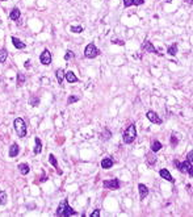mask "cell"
Returning a JSON list of instances; mask_svg holds the SVG:
<instances>
[{
	"mask_svg": "<svg viewBox=\"0 0 193 217\" xmlns=\"http://www.w3.org/2000/svg\"><path fill=\"white\" fill-rule=\"evenodd\" d=\"M76 212L72 209L69 205V201L67 200H63L59 204L58 209H56V216H62V217H69V216H76Z\"/></svg>",
	"mask_w": 193,
	"mask_h": 217,
	"instance_id": "cell-1",
	"label": "cell"
},
{
	"mask_svg": "<svg viewBox=\"0 0 193 217\" xmlns=\"http://www.w3.org/2000/svg\"><path fill=\"white\" fill-rule=\"evenodd\" d=\"M135 137H137V128L134 124H130L125 129L124 134H122V140H124L125 143H133Z\"/></svg>",
	"mask_w": 193,
	"mask_h": 217,
	"instance_id": "cell-2",
	"label": "cell"
},
{
	"mask_svg": "<svg viewBox=\"0 0 193 217\" xmlns=\"http://www.w3.org/2000/svg\"><path fill=\"white\" fill-rule=\"evenodd\" d=\"M15 125V130L19 137H25L26 136V125H25V121L21 117H17L13 122Z\"/></svg>",
	"mask_w": 193,
	"mask_h": 217,
	"instance_id": "cell-3",
	"label": "cell"
},
{
	"mask_svg": "<svg viewBox=\"0 0 193 217\" xmlns=\"http://www.w3.org/2000/svg\"><path fill=\"white\" fill-rule=\"evenodd\" d=\"M175 163V166L179 168V170L181 171L183 174H187V172H189V175L192 176L193 175V170H192V163H190L189 161H185V162H179V161H175L173 162Z\"/></svg>",
	"mask_w": 193,
	"mask_h": 217,
	"instance_id": "cell-4",
	"label": "cell"
},
{
	"mask_svg": "<svg viewBox=\"0 0 193 217\" xmlns=\"http://www.w3.org/2000/svg\"><path fill=\"white\" fill-rule=\"evenodd\" d=\"M100 54V50L97 49L96 46H95L93 43H88L87 46H85V50H84V55H85V58H88V59H93V58H96L97 55Z\"/></svg>",
	"mask_w": 193,
	"mask_h": 217,
	"instance_id": "cell-5",
	"label": "cell"
},
{
	"mask_svg": "<svg viewBox=\"0 0 193 217\" xmlns=\"http://www.w3.org/2000/svg\"><path fill=\"white\" fill-rule=\"evenodd\" d=\"M141 49L143 50V51H146V53H153V54H158V55H160L162 57L163 54L162 53H159L158 50L155 49V47H154V45L151 42H150V41H145L143 43H142V46H141Z\"/></svg>",
	"mask_w": 193,
	"mask_h": 217,
	"instance_id": "cell-6",
	"label": "cell"
},
{
	"mask_svg": "<svg viewBox=\"0 0 193 217\" xmlns=\"http://www.w3.org/2000/svg\"><path fill=\"white\" fill-rule=\"evenodd\" d=\"M103 186L104 188L108 189H118L121 187V183H120L118 179H109V180H104Z\"/></svg>",
	"mask_w": 193,
	"mask_h": 217,
	"instance_id": "cell-7",
	"label": "cell"
},
{
	"mask_svg": "<svg viewBox=\"0 0 193 217\" xmlns=\"http://www.w3.org/2000/svg\"><path fill=\"white\" fill-rule=\"evenodd\" d=\"M40 61L42 65L47 66L51 63V53L49 51V49H45L42 53H41V57H40Z\"/></svg>",
	"mask_w": 193,
	"mask_h": 217,
	"instance_id": "cell-8",
	"label": "cell"
},
{
	"mask_svg": "<svg viewBox=\"0 0 193 217\" xmlns=\"http://www.w3.org/2000/svg\"><path fill=\"white\" fill-rule=\"evenodd\" d=\"M146 117L149 118L151 122H154V124H158V125L162 124V118L159 117V116L156 115L154 111H149V112H147V113H146Z\"/></svg>",
	"mask_w": 193,
	"mask_h": 217,
	"instance_id": "cell-9",
	"label": "cell"
},
{
	"mask_svg": "<svg viewBox=\"0 0 193 217\" xmlns=\"http://www.w3.org/2000/svg\"><path fill=\"white\" fill-rule=\"evenodd\" d=\"M160 176L163 178V179H165V180H168L169 183H175V179L172 178V175L169 174V171L168 170H165V168H163V170H160Z\"/></svg>",
	"mask_w": 193,
	"mask_h": 217,
	"instance_id": "cell-10",
	"label": "cell"
},
{
	"mask_svg": "<svg viewBox=\"0 0 193 217\" xmlns=\"http://www.w3.org/2000/svg\"><path fill=\"white\" fill-rule=\"evenodd\" d=\"M20 153V147L17 143H12L9 147V157L11 158H15V157H17Z\"/></svg>",
	"mask_w": 193,
	"mask_h": 217,
	"instance_id": "cell-11",
	"label": "cell"
},
{
	"mask_svg": "<svg viewBox=\"0 0 193 217\" xmlns=\"http://www.w3.org/2000/svg\"><path fill=\"white\" fill-rule=\"evenodd\" d=\"M113 164H114V162H113L112 158H104L103 161H101V167L104 168V170H108V168H112Z\"/></svg>",
	"mask_w": 193,
	"mask_h": 217,
	"instance_id": "cell-12",
	"label": "cell"
},
{
	"mask_svg": "<svg viewBox=\"0 0 193 217\" xmlns=\"http://www.w3.org/2000/svg\"><path fill=\"white\" fill-rule=\"evenodd\" d=\"M138 189H139V196H141V199L143 200L145 197H146L147 195H149V188H147L145 184H142L141 183L139 186H138Z\"/></svg>",
	"mask_w": 193,
	"mask_h": 217,
	"instance_id": "cell-13",
	"label": "cell"
},
{
	"mask_svg": "<svg viewBox=\"0 0 193 217\" xmlns=\"http://www.w3.org/2000/svg\"><path fill=\"white\" fill-rule=\"evenodd\" d=\"M65 76H66V79H67V82H69V83H76V82L79 80V79H78V76H76V75H75L72 71L66 72V74H65Z\"/></svg>",
	"mask_w": 193,
	"mask_h": 217,
	"instance_id": "cell-14",
	"label": "cell"
},
{
	"mask_svg": "<svg viewBox=\"0 0 193 217\" xmlns=\"http://www.w3.org/2000/svg\"><path fill=\"white\" fill-rule=\"evenodd\" d=\"M65 70L63 68H58L56 70V72H55V75H56V80H58V83L59 84H63V79H65Z\"/></svg>",
	"mask_w": 193,
	"mask_h": 217,
	"instance_id": "cell-15",
	"label": "cell"
},
{
	"mask_svg": "<svg viewBox=\"0 0 193 217\" xmlns=\"http://www.w3.org/2000/svg\"><path fill=\"white\" fill-rule=\"evenodd\" d=\"M12 40V43H13V46L16 47V49H25V43L22 42V41H20L19 38H16V37H12L11 38Z\"/></svg>",
	"mask_w": 193,
	"mask_h": 217,
	"instance_id": "cell-16",
	"label": "cell"
},
{
	"mask_svg": "<svg viewBox=\"0 0 193 217\" xmlns=\"http://www.w3.org/2000/svg\"><path fill=\"white\" fill-rule=\"evenodd\" d=\"M146 158H147V163H149L150 166L155 164V162H156V157H155V154H154V151L147 153V154H146Z\"/></svg>",
	"mask_w": 193,
	"mask_h": 217,
	"instance_id": "cell-17",
	"label": "cell"
},
{
	"mask_svg": "<svg viewBox=\"0 0 193 217\" xmlns=\"http://www.w3.org/2000/svg\"><path fill=\"white\" fill-rule=\"evenodd\" d=\"M36 146H34V154H40L41 151H42V142H41V140L38 138V137H36Z\"/></svg>",
	"mask_w": 193,
	"mask_h": 217,
	"instance_id": "cell-18",
	"label": "cell"
},
{
	"mask_svg": "<svg viewBox=\"0 0 193 217\" xmlns=\"http://www.w3.org/2000/svg\"><path fill=\"white\" fill-rule=\"evenodd\" d=\"M167 53H168L169 55L175 57L176 54H178V45H176V43H173V45L168 46V47H167Z\"/></svg>",
	"mask_w": 193,
	"mask_h": 217,
	"instance_id": "cell-19",
	"label": "cell"
},
{
	"mask_svg": "<svg viewBox=\"0 0 193 217\" xmlns=\"http://www.w3.org/2000/svg\"><path fill=\"white\" fill-rule=\"evenodd\" d=\"M19 170H20V172H21L22 175H26V174H29L30 168H29V166L26 163H20L19 164Z\"/></svg>",
	"mask_w": 193,
	"mask_h": 217,
	"instance_id": "cell-20",
	"label": "cell"
},
{
	"mask_svg": "<svg viewBox=\"0 0 193 217\" xmlns=\"http://www.w3.org/2000/svg\"><path fill=\"white\" fill-rule=\"evenodd\" d=\"M9 17L12 20H19L20 19V9L19 8H13L9 13Z\"/></svg>",
	"mask_w": 193,
	"mask_h": 217,
	"instance_id": "cell-21",
	"label": "cell"
},
{
	"mask_svg": "<svg viewBox=\"0 0 193 217\" xmlns=\"http://www.w3.org/2000/svg\"><path fill=\"white\" fill-rule=\"evenodd\" d=\"M160 149H162V143L159 142V141H153V142H151V151L156 153Z\"/></svg>",
	"mask_w": 193,
	"mask_h": 217,
	"instance_id": "cell-22",
	"label": "cell"
},
{
	"mask_svg": "<svg viewBox=\"0 0 193 217\" xmlns=\"http://www.w3.org/2000/svg\"><path fill=\"white\" fill-rule=\"evenodd\" d=\"M7 57H8V51H7V49H0V63L5 62Z\"/></svg>",
	"mask_w": 193,
	"mask_h": 217,
	"instance_id": "cell-23",
	"label": "cell"
},
{
	"mask_svg": "<svg viewBox=\"0 0 193 217\" xmlns=\"http://www.w3.org/2000/svg\"><path fill=\"white\" fill-rule=\"evenodd\" d=\"M17 86H22V84L25 83V75L24 74H21V72H19L17 74Z\"/></svg>",
	"mask_w": 193,
	"mask_h": 217,
	"instance_id": "cell-24",
	"label": "cell"
},
{
	"mask_svg": "<svg viewBox=\"0 0 193 217\" xmlns=\"http://www.w3.org/2000/svg\"><path fill=\"white\" fill-rule=\"evenodd\" d=\"M0 204L1 205L7 204V192L5 191H0Z\"/></svg>",
	"mask_w": 193,
	"mask_h": 217,
	"instance_id": "cell-25",
	"label": "cell"
},
{
	"mask_svg": "<svg viewBox=\"0 0 193 217\" xmlns=\"http://www.w3.org/2000/svg\"><path fill=\"white\" fill-rule=\"evenodd\" d=\"M110 137H112V133H110L108 129H105L103 133H101V140H104V141H108Z\"/></svg>",
	"mask_w": 193,
	"mask_h": 217,
	"instance_id": "cell-26",
	"label": "cell"
},
{
	"mask_svg": "<svg viewBox=\"0 0 193 217\" xmlns=\"http://www.w3.org/2000/svg\"><path fill=\"white\" fill-rule=\"evenodd\" d=\"M49 162H50L51 164H53V166H54L55 168H58V162H56V158L54 157L53 154H50V155H49Z\"/></svg>",
	"mask_w": 193,
	"mask_h": 217,
	"instance_id": "cell-27",
	"label": "cell"
},
{
	"mask_svg": "<svg viewBox=\"0 0 193 217\" xmlns=\"http://www.w3.org/2000/svg\"><path fill=\"white\" fill-rule=\"evenodd\" d=\"M38 103H40V99H38L37 96L30 97V100H29V104H30V105H33V107H37Z\"/></svg>",
	"mask_w": 193,
	"mask_h": 217,
	"instance_id": "cell-28",
	"label": "cell"
},
{
	"mask_svg": "<svg viewBox=\"0 0 193 217\" xmlns=\"http://www.w3.org/2000/svg\"><path fill=\"white\" fill-rule=\"evenodd\" d=\"M70 30H71L72 33H81V32H83V26H80V25H78V26H71Z\"/></svg>",
	"mask_w": 193,
	"mask_h": 217,
	"instance_id": "cell-29",
	"label": "cell"
},
{
	"mask_svg": "<svg viewBox=\"0 0 193 217\" xmlns=\"http://www.w3.org/2000/svg\"><path fill=\"white\" fill-rule=\"evenodd\" d=\"M178 142H179V140H178V137H176V134H172L171 136V145L176 146L178 145Z\"/></svg>",
	"mask_w": 193,
	"mask_h": 217,
	"instance_id": "cell-30",
	"label": "cell"
},
{
	"mask_svg": "<svg viewBox=\"0 0 193 217\" xmlns=\"http://www.w3.org/2000/svg\"><path fill=\"white\" fill-rule=\"evenodd\" d=\"M72 57H74V53H72L71 50H67V51H66V54H65V59H66V61H69V59H71Z\"/></svg>",
	"mask_w": 193,
	"mask_h": 217,
	"instance_id": "cell-31",
	"label": "cell"
},
{
	"mask_svg": "<svg viewBox=\"0 0 193 217\" xmlns=\"http://www.w3.org/2000/svg\"><path fill=\"white\" fill-rule=\"evenodd\" d=\"M78 100H79V97H78V96H70V97H69V100H67V104L70 105V104H72V103H76Z\"/></svg>",
	"mask_w": 193,
	"mask_h": 217,
	"instance_id": "cell-32",
	"label": "cell"
},
{
	"mask_svg": "<svg viewBox=\"0 0 193 217\" xmlns=\"http://www.w3.org/2000/svg\"><path fill=\"white\" fill-rule=\"evenodd\" d=\"M89 217H100V209H96L89 214Z\"/></svg>",
	"mask_w": 193,
	"mask_h": 217,
	"instance_id": "cell-33",
	"label": "cell"
},
{
	"mask_svg": "<svg viewBox=\"0 0 193 217\" xmlns=\"http://www.w3.org/2000/svg\"><path fill=\"white\" fill-rule=\"evenodd\" d=\"M124 5L128 8V7L133 5V0H124Z\"/></svg>",
	"mask_w": 193,
	"mask_h": 217,
	"instance_id": "cell-34",
	"label": "cell"
},
{
	"mask_svg": "<svg viewBox=\"0 0 193 217\" xmlns=\"http://www.w3.org/2000/svg\"><path fill=\"white\" fill-rule=\"evenodd\" d=\"M143 3L145 0H133V4H135V5H142Z\"/></svg>",
	"mask_w": 193,
	"mask_h": 217,
	"instance_id": "cell-35",
	"label": "cell"
},
{
	"mask_svg": "<svg viewBox=\"0 0 193 217\" xmlns=\"http://www.w3.org/2000/svg\"><path fill=\"white\" fill-rule=\"evenodd\" d=\"M112 42H113V43H116V45H121V46L124 45V41H121V40H114V38H113Z\"/></svg>",
	"mask_w": 193,
	"mask_h": 217,
	"instance_id": "cell-36",
	"label": "cell"
},
{
	"mask_svg": "<svg viewBox=\"0 0 193 217\" xmlns=\"http://www.w3.org/2000/svg\"><path fill=\"white\" fill-rule=\"evenodd\" d=\"M192 157H193V151H189V154L187 155V161H189L192 163Z\"/></svg>",
	"mask_w": 193,
	"mask_h": 217,
	"instance_id": "cell-37",
	"label": "cell"
},
{
	"mask_svg": "<svg viewBox=\"0 0 193 217\" xmlns=\"http://www.w3.org/2000/svg\"><path fill=\"white\" fill-rule=\"evenodd\" d=\"M25 68H29V67H30V61H29V59H28V61H25Z\"/></svg>",
	"mask_w": 193,
	"mask_h": 217,
	"instance_id": "cell-38",
	"label": "cell"
},
{
	"mask_svg": "<svg viewBox=\"0 0 193 217\" xmlns=\"http://www.w3.org/2000/svg\"><path fill=\"white\" fill-rule=\"evenodd\" d=\"M187 1H188V3L190 4V5H192V0H187Z\"/></svg>",
	"mask_w": 193,
	"mask_h": 217,
	"instance_id": "cell-39",
	"label": "cell"
},
{
	"mask_svg": "<svg viewBox=\"0 0 193 217\" xmlns=\"http://www.w3.org/2000/svg\"><path fill=\"white\" fill-rule=\"evenodd\" d=\"M0 1H5V0H0Z\"/></svg>",
	"mask_w": 193,
	"mask_h": 217,
	"instance_id": "cell-40",
	"label": "cell"
}]
</instances>
